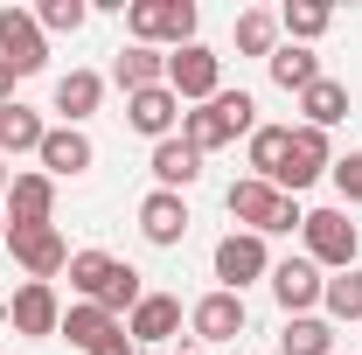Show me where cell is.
<instances>
[{
    "instance_id": "cell-1",
    "label": "cell",
    "mask_w": 362,
    "mask_h": 355,
    "mask_svg": "<svg viewBox=\"0 0 362 355\" xmlns=\"http://www.w3.org/2000/svg\"><path fill=\"white\" fill-rule=\"evenodd\" d=\"M237 133H258V98H251V91H216L209 105L181 112V139H188L195 153H216V146H230Z\"/></svg>"
},
{
    "instance_id": "cell-2",
    "label": "cell",
    "mask_w": 362,
    "mask_h": 355,
    "mask_svg": "<svg viewBox=\"0 0 362 355\" xmlns=\"http://www.w3.org/2000/svg\"><path fill=\"white\" fill-rule=\"evenodd\" d=\"M223 209L237 223H244V230H251V237H272V230H300V202H293V195H279V188H272V181H258V175H244V181H230V195H223Z\"/></svg>"
},
{
    "instance_id": "cell-3",
    "label": "cell",
    "mask_w": 362,
    "mask_h": 355,
    "mask_svg": "<svg viewBox=\"0 0 362 355\" xmlns=\"http://www.w3.org/2000/svg\"><path fill=\"white\" fill-rule=\"evenodd\" d=\"M126 28L139 49H160V42L188 49L195 42V0H126Z\"/></svg>"
},
{
    "instance_id": "cell-4",
    "label": "cell",
    "mask_w": 362,
    "mask_h": 355,
    "mask_svg": "<svg viewBox=\"0 0 362 355\" xmlns=\"http://www.w3.org/2000/svg\"><path fill=\"white\" fill-rule=\"evenodd\" d=\"M300 237H307V258L314 265H334V272H349L356 251H362V230L349 223V209H314V216L300 223Z\"/></svg>"
},
{
    "instance_id": "cell-5",
    "label": "cell",
    "mask_w": 362,
    "mask_h": 355,
    "mask_svg": "<svg viewBox=\"0 0 362 355\" xmlns=\"http://www.w3.org/2000/svg\"><path fill=\"white\" fill-rule=\"evenodd\" d=\"M168 91H175L181 105H209V98L223 91V56L202 49V42L175 49V56H168Z\"/></svg>"
},
{
    "instance_id": "cell-6",
    "label": "cell",
    "mask_w": 362,
    "mask_h": 355,
    "mask_svg": "<svg viewBox=\"0 0 362 355\" xmlns=\"http://www.w3.org/2000/svg\"><path fill=\"white\" fill-rule=\"evenodd\" d=\"M0 63L14 77H35L49 63V35H42V21L28 7H0Z\"/></svg>"
},
{
    "instance_id": "cell-7",
    "label": "cell",
    "mask_w": 362,
    "mask_h": 355,
    "mask_svg": "<svg viewBox=\"0 0 362 355\" xmlns=\"http://www.w3.org/2000/svg\"><path fill=\"white\" fill-rule=\"evenodd\" d=\"M327 168H334L327 133H314V126H293V139H286V168L272 175V188H279V195H300V188H314Z\"/></svg>"
},
{
    "instance_id": "cell-8",
    "label": "cell",
    "mask_w": 362,
    "mask_h": 355,
    "mask_svg": "<svg viewBox=\"0 0 362 355\" xmlns=\"http://www.w3.org/2000/svg\"><path fill=\"white\" fill-rule=\"evenodd\" d=\"M7 251H14V265L28 272V279H56V272H70V244H63V230L56 223H35V230H7Z\"/></svg>"
},
{
    "instance_id": "cell-9",
    "label": "cell",
    "mask_w": 362,
    "mask_h": 355,
    "mask_svg": "<svg viewBox=\"0 0 362 355\" xmlns=\"http://www.w3.org/2000/svg\"><path fill=\"white\" fill-rule=\"evenodd\" d=\"M216 279H223V293H244L251 279H272V251H265V237H251V230H230L223 244H216Z\"/></svg>"
},
{
    "instance_id": "cell-10",
    "label": "cell",
    "mask_w": 362,
    "mask_h": 355,
    "mask_svg": "<svg viewBox=\"0 0 362 355\" xmlns=\"http://www.w3.org/2000/svg\"><path fill=\"white\" fill-rule=\"evenodd\" d=\"M0 320H7L14 334H35V342H42V334H56V327H63V307H56V286L28 279V286H21V293H14V300L0 307Z\"/></svg>"
},
{
    "instance_id": "cell-11",
    "label": "cell",
    "mask_w": 362,
    "mask_h": 355,
    "mask_svg": "<svg viewBox=\"0 0 362 355\" xmlns=\"http://www.w3.org/2000/svg\"><path fill=\"white\" fill-rule=\"evenodd\" d=\"M126 126H133V133H146L153 146H160V139H175V126H181V98H175L168 84L133 91V98H126Z\"/></svg>"
},
{
    "instance_id": "cell-12",
    "label": "cell",
    "mask_w": 362,
    "mask_h": 355,
    "mask_svg": "<svg viewBox=\"0 0 362 355\" xmlns=\"http://www.w3.org/2000/svg\"><path fill=\"white\" fill-rule=\"evenodd\" d=\"M320 286H327V279H320V265H314V258H286V265H272V300L286 307V320L314 307V300H320Z\"/></svg>"
},
{
    "instance_id": "cell-13",
    "label": "cell",
    "mask_w": 362,
    "mask_h": 355,
    "mask_svg": "<svg viewBox=\"0 0 362 355\" xmlns=\"http://www.w3.org/2000/svg\"><path fill=\"white\" fill-rule=\"evenodd\" d=\"M56 209V181L49 175H14L7 181V230H35Z\"/></svg>"
},
{
    "instance_id": "cell-14",
    "label": "cell",
    "mask_w": 362,
    "mask_h": 355,
    "mask_svg": "<svg viewBox=\"0 0 362 355\" xmlns=\"http://www.w3.org/2000/svg\"><path fill=\"white\" fill-rule=\"evenodd\" d=\"M126 334H133V349L139 342H146V349H153V342H175L181 334V300L175 293H146V300L126 313Z\"/></svg>"
},
{
    "instance_id": "cell-15",
    "label": "cell",
    "mask_w": 362,
    "mask_h": 355,
    "mask_svg": "<svg viewBox=\"0 0 362 355\" xmlns=\"http://www.w3.org/2000/svg\"><path fill=\"white\" fill-rule=\"evenodd\" d=\"M139 237H146V244H160V251L181 244V237H188V202L168 195V188H153V195L139 202Z\"/></svg>"
},
{
    "instance_id": "cell-16",
    "label": "cell",
    "mask_w": 362,
    "mask_h": 355,
    "mask_svg": "<svg viewBox=\"0 0 362 355\" xmlns=\"http://www.w3.org/2000/svg\"><path fill=\"white\" fill-rule=\"evenodd\" d=\"M195 334L202 342H237L244 334V293H209V300H195Z\"/></svg>"
},
{
    "instance_id": "cell-17",
    "label": "cell",
    "mask_w": 362,
    "mask_h": 355,
    "mask_svg": "<svg viewBox=\"0 0 362 355\" xmlns=\"http://www.w3.org/2000/svg\"><path fill=\"white\" fill-rule=\"evenodd\" d=\"M98 98H105V77H98V70L56 77V112H63V126H84L90 112H98Z\"/></svg>"
},
{
    "instance_id": "cell-18",
    "label": "cell",
    "mask_w": 362,
    "mask_h": 355,
    "mask_svg": "<svg viewBox=\"0 0 362 355\" xmlns=\"http://www.w3.org/2000/svg\"><path fill=\"white\" fill-rule=\"evenodd\" d=\"M42 139H49V126L14 98V105H0V161L7 153H42Z\"/></svg>"
},
{
    "instance_id": "cell-19",
    "label": "cell",
    "mask_w": 362,
    "mask_h": 355,
    "mask_svg": "<svg viewBox=\"0 0 362 355\" xmlns=\"http://www.w3.org/2000/svg\"><path fill=\"white\" fill-rule=\"evenodd\" d=\"M195 175H202V153H195L188 139H160V146H153V181H160L168 195H181Z\"/></svg>"
},
{
    "instance_id": "cell-20",
    "label": "cell",
    "mask_w": 362,
    "mask_h": 355,
    "mask_svg": "<svg viewBox=\"0 0 362 355\" xmlns=\"http://www.w3.org/2000/svg\"><path fill=\"white\" fill-rule=\"evenodd\" d=\"M112 77H119L126 98H133V91H153V84H168V56L133 42V49H119V70H112Z\"/></svg>"
},
{
    "instance_id": "cell-21",
    "label": "cell",
    "mask_w": 362,
    "mask_h": 355,
    "mask_svg": "<svg viewBox=\"0 0 362 355\" xmlns=\"http://www.w3.org/2000/svg\"><path fill=\"white\" fill-rule=\"evenodd\" d=\"M300 112H307V126H314V133L341 126V119H349V84H334V77L307 84V91H300Z\"/></svg>"
},
{
    "instance_id": "cell-22",
    "label": "cell",
    "mask_w": 362,
    "mask_h": 355,
    "mask_svg": "<svg viewBox=\"0 0 362 355\" xmlns=\"http://www.w3.org/2000/svg\"><path fill=\"white\" fill-rule=\"evenodd\" d=\"M90 161H98V153H90V139L77 133V126H56V133L42 139V168L49 175H84Z\"/></svg>"
},
{
    "instance_id": "cell-23",
    "label": "cell",
    "mask_w": 362,
    "mask_h": 355,
    "mask_svg": "<svg viewBox=\"0 0 362 355\" xmlns=\"http://www.w3.org/2000/svg\"><path fill=\"white\" fill-rule=\"evenodd\" d=\"M272 84L279 91H307V84H320V56L314 49H300V42H286V49H272Z\"/></svg>"
},
{
    "instance_id": "cell-24",
    "label": "cell",
    "mask_w": 362,
    "mask_h": 355,
    "mask_svg": "<svg viewBox=\"0 0 362 355\" xmlns=\"http://www.w3.org/2000/svg\"><path fill=\"white\" fill-rule=\"evenodd\" d=\"M279 355H334V327L314 320V313H293L279 327Z\"/></svg>"
},
{
    "instance_id": "cell-25",
    "label": "cell",
    "mask_w": 362,
    "mask_h": 355,
    "mask_svg": "<svg viewBox=\"0 0 362 355\" xmlns=\"http://www.w3.org/2000/svg\"><path fill=\"white\" fill-rule=\"evenodd\" d=\"M112 327H119V320H112V313L105 307H90V300H77V307L63 313V327H56V334H70V349H98V342H105V334H112Z\"/></svg>"
},
{
    "instance_id": "cell-26",
    "label": "cell",
    "mask_w": 362,
    "mask_h": 355,
    "mask_svg": "<svg viewBox=\"0 0 362 355\" xmlns=\"http://www.w3.org/2000/svg\"><path fill=\"white\" fill-rule=\"evenodd\" d=\"M327 21H334V7H327V0H286V7H279V28H286L300 49L314 42V35H327Z\"/></svg>"
},
{
    "instance_id": "cell-27",
    "label": "cell",
    "mask_w": 362,
    "mask_h": 355,
    "mask_svg": "<svg viewBox=\"0 0 362 355\" xmlns=\"http://www.w3.org/2000/svg\"><path fill=\"white\" fill-rule=\"evenodd\" d=\"M279 49V14H265V7H244L237 14V56H265Z\"/></svg>"
},
{
    "instance_id": "cell-28",
    "label": "cell",
    "mask_w": 362,
    "mask_h": 355,
    "mask_svg": "<svg viewBox=\"0 0 362 355\" xmlns=\"http://www.w3.org/2000/svg\"><path fill=\"white\" fill-rule=\"evenodd\" d=\"M112 272H119V258H105V251H70V286L84 293L90 307L105 300V286H112Z\"/></svg>"
},
{
    "instance_id": "cell-29",
    "label": "cell",
    "mask_w": 362,
    "mask_h": 355,
    "mask_svg": "<svg viewBox=\"0 0 362 355\" xmlns=\"http://www.w3.org/2000/svg\"><path fill=\"white\" fill-rule=\"evenodd\" d=\"M286 139H293V126H258L251 133V168H258V181H272L286 168Z\"/></svg>"
},
{
    "instance_id": "cell-30",
    "label": "cell",
    "mask_w": 362,
    "mask_h": 355,
    "mask_svg": "<svg viewBox=\"0 0 362 355\" xmlns=\"http://www.w3.org/2000/svg\"><path fill=\"white\" fill-rule=\"evenodd\" d=\"M320 300H327L334 320H362V272L349 265L341 279H327V286H320Z\"/></svg>"
},
{
    "instance_id": "cell-31",
    "label": "cell",
    "mask_w": 362,
    "mask_h": 355,
    "mask_svg": "<svg viewBox=\"0 0 362 355\" xmlns=\"http://www.w3.org/2000/svg\"><path fill=\"white\" fill-rule=\"evenodd\" d=\"M35 21H42V35H77V28L90 21V7H84V0H42Z\"/></svg>"
},
{
    "instance_id": "cell-32",
    "label": "cell",
    "mask_w": 362,
    "mask_h": 355,
    "mask_svg": "<svg viewBox=\"0 0 362 355\" xmlns=\"http://www.w3.org/2000/svg\"><path fill=\"white\" fill-rule=\"evenodd\" d=\"M139 300H146V286H139V272H133V265H119V272H112V286H105V300H98V307H105L112 320H119V313H133Z\"/></svg>"
},
{
    "instance_id": "cell-33",
    "label": "cell",
    "mask_w": 362,
    "mask_h": 355,
    "mask_svg": "<svg viewBox=\"0 0 362 355\" xmlns=\"http://www.w3.org/2000/svg\"><path fill=\"white\" fill-rule=\"evenodd\" d=\"M327 175H334V188H341V202H356V209H362V153H341Z\"/></svg>"
},
{
    "instance_id": "cell-34",
    "label": "cell",
    "mask_w": 362,
    "mask_h": 355,
    "mask_svg": "<svg viewBox=\"0 0 362 355\" xmlns=\"http://www.w3.org/2000/svg\"><path fill=\"white\" fill-rule=\"evenodd\" d=\"M90 355H133V334H126V320H119V327H112V334H105Z\"/></svg>"
},
{
    "instance_id": "cell-35",
    "label": "cell",
    "mask_w": 362,
    "mask_h": 355,
    "mask_svg": "<svg viewBox=\"0 0 362 355\" xmlns=\"http://www.w3.org/2000/svg\"><path fill=\"white\" fill-rule=\"evenodd\" d=\"M0 105H14V70L0 63Z\"/></svg>"
},
{
    "instance_id": "cell-36",
    "label": "cell",
    "mask_w": 362,
    "mask_h": 355,
    "mask_svg": "<svg viewBox=\"0 0 362 355\" xmlns=\"http://www.w3.org/2000/svg\"><path fill=\"white\" fill-rule=\"evenodd\" d=\"M7 181H14V175H7V161H0V195H7Z\"/></svg>"
},
{
    "instance_id": "cell-37",
    "label": "cell",
    "mask_w": 362,
    "mask_h": 355,
    "mask_svg": "<svg viewBox=\"0 0 362 355\" xmlns=\"http://www.w3.org/2000/svg\"><path fill=\"white\" fill-rule=\"evenodd\" d=\"M0 244H7V209H0Z\"/></svg>"
}]
</instances>
